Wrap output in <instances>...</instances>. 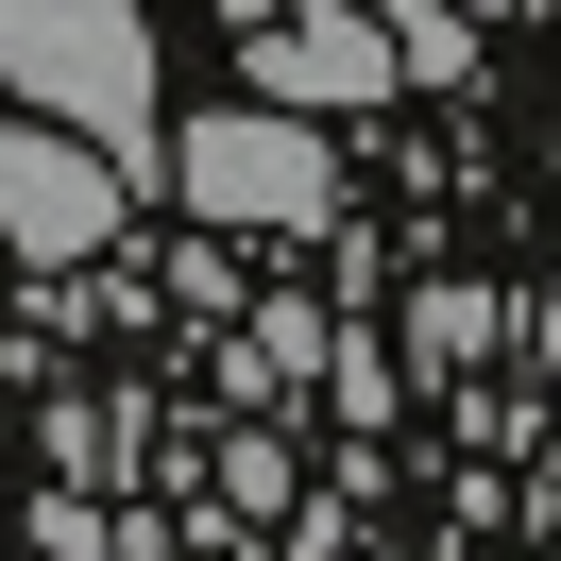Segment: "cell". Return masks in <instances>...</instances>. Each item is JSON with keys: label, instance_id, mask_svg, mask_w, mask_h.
Here are the masks:
<instances>
[{"label": "cell", "instance_id": "obj_1", "mask_svg": "<svg viewBox=\"0 0 561 561\" xmlns=\"http://www.w3.org/2000/svg\"><path fill=\"white\" fill-rule=\"evenodd\" d=\"M171 187H187V221H221V239H307L323 205H341V153H323V119L307 103H221V119H187L171 137Z\"/></svg>", "mask_w": 561, "mask_h": 561}, {"label": "cell", "instance_id": "obj_2", "mask_svg": "<svg viewBox=\"0 0 561 561\" xmlns=\"http://www.w3.org/2000/svg\"><path fill=\"white\" fill-rule=\"evenodd\" d=\"M0 69L35 85L51 119L119 137V153L153 137V35H137V0H0Z\"/></svg>", "mask_w": 561, "mask_h": 561}, {"label": "cell", "instance_id": "obj_3", "mask_svg": "<svg viewBox=\"0 0 561 561\" xmlns=\"http://www.w3.org/2000/svg\"><path fill=\"white\" fill-rule=\"evenodd\" d=\"M119 137H85V119H0V239L35 255V273H69V255L119 239Z\"/></svg>", "mask_w": 561, "mask_h": 561}, {"label": "cell", "instance_id": "obj_4", "mask_svg": "<svg viewBox=\"0 0 561 561\" xmlns=\"http://www.w3.org/2000/svg\"><path fill=\"white\" fill-rule=\"evenodd\" d=\"M239 51H255V85L273 103H307V119H341V103H391V18H341V0H307V18H239Z\"/></svg>", "mask_w": 561, "mask_h": 561}, {"label": "cell", "instance_id": "obj_5", "mask_svg": "<svg viewBox=\"0 0 561 561\" xmlns=\"http://www.w3.org/2000/svg\"><path fill=\"white\" fill-rule=\"evenodd\" d=\"M391 18V51H409V85H459L477 69V0H375Z\"/></svg>", "mask_w": 561, "mask_h": 561}, {"label": "cell", "instance_id": "obj_6", "mask_svg": "<svg viewBox=\"0 0 561 561\" xmlns=\"http://www.w3.org/2000/svg\"><path fill=\"white\" fill-rule=\"evenodd\" d=\"M477 18H511V0H477Z\"/></svg>", "mask_w": 561, "mask_h": 561}]
</instances>
